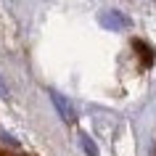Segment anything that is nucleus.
<instances>
[{
  "mask_svg": "<svg viewBox=\"0 0 156 156\" xmlns=\"http://www.w3.org/2000/svg\"><path fill=\"white\" fill-rule=\"evenodd\" d=\"M101 24L108 27V29H119V27L130 24V19L122 16V13H114V11H106V13H101Z\"/></svg>",
  "mask_w": 156,
  "mask_h": 156,
  "instance_id": "nucleus-1",
  "label": "nucleus"
},
{
  "mask_svg": "<svg viewBox=\"0 0 156 156\" xmlns=\"http://www.w3.org/2000/svg\"><path fill=\"white\" fill-rule=\"evenodd\" d=\"M50 101H53V106L58 108V114L64 116L66 122H74V108L69 106V101L64 95H58V93H50Z\"/></svg>",
  "mask_w": 156,
  "mask_h": 156,
  "instance_id": "nucleus-2",
  "label": "nucleus"
},
{
  "mask_svg": "<svg viewBox=\"0 0 156 156\" xmlns=\"http://www.w3.org/2000/svg\"><path fill=\"white\" fill-rule=\"evenodd\" d=\"M80 143H82V148H85L87 156H98V148H95V143H93L87 135H80Z\"/></svg>",
  "mask_w": 156,
  "mask_h": 156,
  "instance_id": "nucleus-3",
  "label": "nucleus"
},
{
  "mask_svg": "<svg viewBox=\"0 0 156 156\" xmlns=\"http://www.w3.org/2000/svg\"><path fill=\"white\" fill-rule=\"evenodd\" d=\"M0 95H3V98H8V90H5V85H3V80H0Z\"/></svg>",
  "mask_w": 156,
  "mask_h": 156,
  "instance_id": "nucleus-4",
  "label": "nucleus"
}]
</instances>
